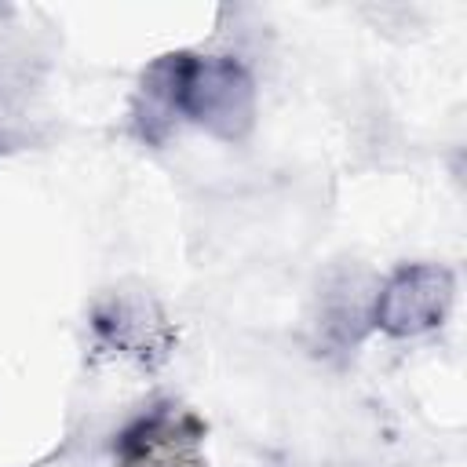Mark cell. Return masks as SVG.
<instances>
[{
    "instance_id": "cell-1",
    "label": "cell",
    "mask_w": 467,
    "mask_h": 467,
    "mask_svg": "<svg viewBox=\"0 0 467 467\" xmlns=\"http://www.w3.org/2000/svg\"><path fill=\"white\" fill-rule=\"evenodd\" d=\"M135 120L150 142H161L175 120H190L226 142H237L255 120L252 73L230 55H161L142 73Z\"/></svg>"
},
{
    "instance_id": "cell-2",
    "label": "cell",
    "mask_w": 467,
    "mask_h": 467,
    "mask_svg": "<svg viewBox=\"0 0 467 467\" xmlns=\"http://www.w3.org/2000/svg\"><path fill=\"white\" fill-rule=\"evenodd\" d=\"M452 274L438 263H409L390 274L372 303V321L398 339L423 336L449 317L452 306Z\"/></svg>"
},
{
    "instance_id": "cell-3",
    "label": "cell",
    "mask_w": 467,
    "mask_h": 467,
    "mask_svg": "<svg viewBox=\"0 0 467 467\" xmlns=\"http://www.w3.org/2000/svg\"><path fill=\"white\" fill-rule=\"evenodd\" d=\"M201 441L204 423L193 412L157 405L120 431L117 467H208Z\"/></svg>"
},
{
    "instance_id": "cell-4",
    "label": "cell",
    "mask_w": 467,
    "mask_h": 467,
    "mask_svg": "<svg viewBox=\"0 0 467 467\" xmlns=\"http://www.w3.org/2000/svg\"><path fill=\"white\" fill-rule=\"evenodd\" d=\"M91 328L109 350L150 368L168 358L175 339L164 310L146 292H109L106 299H99Z\"/></svg>"
}]
</instances>
